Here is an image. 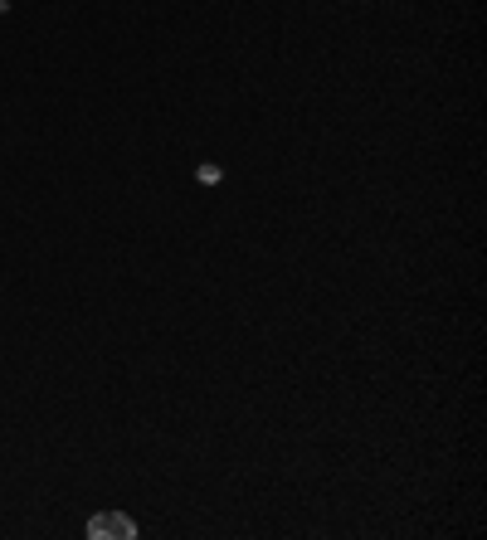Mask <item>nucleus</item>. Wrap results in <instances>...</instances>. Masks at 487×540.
<instances>
[{"label":"nucleus","instance_id":"obj_1","mask_svg":"<svg viewBox=\"0 0 487 540\" xmlns=\"http://www.w3.org/2000/svg\"><path fill=\"white\" fill-rule=\"evenodd\" d=\"M88 536H93V540H103V536H108V540H132V536H137V526H132L122 511H98V516L88 521Z\"/></svg>","mask_w":487,"mask_h":540}]
</instances>
